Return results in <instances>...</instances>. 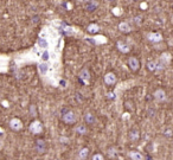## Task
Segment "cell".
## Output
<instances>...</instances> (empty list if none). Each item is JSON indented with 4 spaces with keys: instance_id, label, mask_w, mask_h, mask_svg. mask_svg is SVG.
Segmentation results:
<instances>
[{
    "instance_id": "6da1fadb",
    "label": "cell",
    "mask_w": 173,
    "mask_h": 160,
    "mask_svg": "<svg viewBox=\"0 0 173 160\" xmlns=\"http://www.w3.org/2000/svg\"><path fill=\"white\" fill-rule=\"evenodd\" d=\"M62 121L65 123V125H74L76 123L77 121V117H76V114L71 110V109H63L62 110Z\"/></svg>"
},
{
    "instance_id": "7a4b0ae2",
    "label": "cell",
    "mask_w": 173,
    "mask_h": 160,
    "mask_svg": "<svg viewBox=\"0 0 173 160\" xmlns=\"http://www.w3.org/2000/svg\"><path fill=\"white\" fill-rule=\"evenodd\" d=\"M29 129H30V132H31L32 134L38 135V134H40V133L43 132V125H42V122H40L39 120H33V121L30 123Z\"/></svg>"
},
{
    "instance_id": "3957f363",
    "label": "cell",
    "mask_w": 173,
    "mask_h": 160,
    "mask_svg": "<svg viewBox=\"0 0 173 160\" xmlns=\"http://www.w3.org/2000/svg\"><path fill=\"white\" fill-rule=\"evenodd\" d=\"M78 80L81 83H83L84 85H88L90 83V80H91V75H90V71L88 68H83L80 74H78Z\"/></svg>"
},
{
    "instance_id": "277c9868",
    "label": "cell",
    "mask_w": 173,
    "mask_h": 160,
    "mask_svg": "<svg viewBox=\"0 0 173 160\" xmlns=\"http://www.w3.org/2000/svg\"><path fill=\"white\" fill-rule=\"evenodd\" d=\"M127 64H128L129 69H130L132 71H134V73L139 71V70H140V67H141V63H140L139 58H138V57H135V56L129 57V58H128Z\"/></svg>"
},
{
    "instance_id": "5b68a950",
    "label": "cell",
    "mask_w": 173,
    "mask_h": 160,
    "mask_svg": "<svg viewBox=\"0 0 173 160\" xmlns=\"http://www.w3.org/2000/svg\"><path fill=\"white\" fill-rule=\"evenodd\" d=\"M153 98H154L158 103H163V102H166V100H167V94H166V91H165L164 89L159 88V89H157V90L153 92Z\"/></svg>"
},
{
    "instance_id": "8992f818",
    "label": "cell",
    "mask_w": 173,
    "mask_h": 160,
    "mask_svg": "<svg viewBox=\"0 0 173 160\" xmlns=\"http://www.w3.org/2000/svg\"><path fill=\"white\" fill-rule=\"evenodd\" d=\"M103 81H104L106 85H108V87H113V85L116 83L117 77H116V75H115L113 71H109V73H107V74L104 75Z\"/></svg>"
},
{
    "instance_id": "52a82bcc",
    "label": "cell",
    "mask_w": 173,
    "mask_h": 160,
    "mask_svg": "<svg viewBox=\"0 0 173 160\" xmlns=\"http://www.w3.org/2000/svg\"><path fill=\"white\" fill-rule=\"evenodd\" d=\"M128 140L130 141V142H133V144H135V142H138L139 140H140V131L138 129V128H132L129 132H128Z\"/></svg>"
},
{
    "instance_id": "ba28073f",
    "label": "cell",
    "mask_w": 173,
    "mask_h": 160,
    "mask_svg": "<svg viewBox=\"0 0 173 160\" xmlns=\"http://www.w3.org/2000/svg\"><path fill=\"white\" fill-rule=\"evenodd\" d=\"M147 39L153 44H158L163 42V34L160 32H151L147 34Z\"/></svg>"
},
{
    "instance_id": "9c48e42d",
    "label": "cell",
    "mask_w": 173,
    "mask_h": 160,
    "mask_svg": "<svg viewBox=\"0 0 173 160\" xmlns=\"http://www.w3.org/2000/svg\"><path fill=\"white\" fill-rule=\"evenodd\" d=\"M10 127L12 131L14 132H19L20 129H23V121L18 117H13L11 121H10Z\"/></svg>"
},
{
    "instance_id": "30bf717a",
    "label": "cell",
    "mask_w": 173,
    "mask_h": 160,
    "mask_svg": "<svg viewBox=\"0 0 173 160\" xmlns=\"http://www.w3.org/2000/svg\"><path fill=\"white\" fill-rule=\"evenodd\" d=\"M116 48H117V50H119L120 52H122V54H128V52L130 51L129 45H128L127 43H125L123 40H117V42H116Z\"/></svg>"
},
{
    "instance_id": "8fae6325",
    "label": "cell",
    "mask_w": 173,
    "mask_h": 160,
    "mask_svg": "<svg viewBox=\"0 0 173 160\" xmlns=\"http://www.w3.org/2000/svg\"><path fill=\"white\" fill-rule=\"evenodd\" d=\"M34 148H36V151L38 153H44L46 151V142L43 139H38V140H36Z\"/></svg>"
},
{
    "instance_id": "7c38bea8",
    "label": "cell",
    "mask_w": 173,
    "mask_h": 160,
    "mask_svg": "<svg viewBox=\"0 0 173 160\" xmlns=\"http://www.w3.org/2000/svg\"><path fill=\"white\" fill-rule=\"evenodd\" d=\"M123 106H125V109H126L127 112H134V110L136 109L135 102H134V100H132V98L126 100V101L123 102Z\"/></svg>"
},
{
    "instance_id": "4fadbf2b",
    "label": "cell",
    "mask_w": 173,
    "mask_h": 160,
    "mask_svg": "<svg viewBox=\"0 0 173 160\" xmlns=\"http://www.w3.org/2000/svg\"><path fill=\"white\" fill-rule=\"evenodd\" d=\"M119 154V151H117V147L116 146H110L107 148V157L110 158V159H114L116 158Z\"/></svg>"
},
{
    "instance_id": "5bb4252c",
    "label": "cell",
    "mask_w": 173,
    "mask_h": 160,
    "mask_svg": "<svg viewBox=\"0 0 173 160\" xmlns=\"http://www.w3.org/2000/svg\"><path fill=\"white\" fill-rule=\"evenodd\" d=\"M89 154H90V150L88 147H83V148L80 150V152L77 154V158H78V160H86Z\"/></svg>"
},
{
    "instance_id": "9a60e30c",
    "label": "cell",
    "mask_w": 173,
    "mask_h": 160,
    "mask_svg": "<svg viewBox=\"0 0 173 160\" xmlns=\"http://www.w3.org/2000/svg\"><path fill=\"white\" fill-rule=\"evenodd\" d=\"M84 122L88 125H94L96 122V116L91 112H86L84 114Z\"/></svg>"
},
{
    "instance_id": "2e32d148",
    "label": "cell",
    "mask_w": 173,
    "mask_h": 160,
    "mask_svg": "<svg viewBox=\"0 0 173 160\" xmlns=\"http://www.w3.org/2000/svg\"><path fill=\"white\" fill-rule=\"evenodd\" d=\"M119 30H120L122 33H129V32L132 31V27H130V25H129L128 23L121 21V23L119 24Z\"/></svg>"
},
{
    "instance_id": "e0dca14e",
    "label": "cell",
    "mask_w": 173,
    "mask_h": 160,
    "mask_svg": "<svg viewBox=\"0 0 173 160\" xmlns=\"http://www.w3.org/2000/svg\"><path fill=\"white\" fill-rule=\"evenodd\" d=\"M128 157H129V159L130 160H144V158H145V157H144L140 152H138V151H129Z\"/></svg>"
},
{
    "instance_id": "ac0fdd59",
    "label": "cell",
    "mask_w": 173,
    "mask_h": 160,
    "mask_svg": "<svg viewBox=\"0 0 173 160\" xmlns=\"http://www.w3.org/2000/svg\"><path fill=\"white\" fill-rule=\"evenodd\" d=\"M75 132H76L77 134H80V135H86V134H88V128H86V125L80 123V125H77V126L75 127Z\"/></svg>"
},
{
    "instance_id": "d6986e66",
    "label": "cell",
    "mask_w": 173,
    "mask_h": 160,
    "mask_svg": "<svg viewBox=\"0 0 173 160\" xmlns=\"http://www.w3.org/2000/svg\"><path fill=\"white\" fill-rule=\"evenodd\" d=\"M97 6H98V4L95 1V0H88L86 1V11H89V12H94L96 8H97Z\"/></svg>"
},
{
    "instance_id": "ffe728a7",
    "label": "cell",
    "mask_w": 173,
    "mask_h": 160,
    "mask_svg": "<svg viewBox=\"0 0 173 160\" xmlns=\"http://www.w3.org/2000/svg\"><path fill=\"white\" fill-rule=\"evenodd\" d=\"M86 30H88V32L90 34H95V33H97L100 31V26L97 24H89L88 27H86Z\"/></svg>"
},
{
    "instance_id": "44dd1931",
    "label": "cell",
    "mask_w": 173,
    "mask_h": 160,
    "mask_svg": "<svg viewBox=\"0 0 173 160\" xmlns=\"http://www.w3.org/2000/svg\"><path fill=\"white\" fill-rule=\"evenodd\" d=\"M146 67H147V69H148L150 71H152V73H153V71H155V68H157V62H155V61H148Z\"/></svg>"
},
{
    "instance_id": "7402d4cb",
    "label": "cell",
    "mask_w": 173,
    "mask_h": 160,
    "mask_svg": "<svg viewBox=\"0 0 173 160\" xmlns=\"http://www.w3.org/2000/svg\"><path fill=\"white\" fill-rule=\"evenodd\" d=\"M38 69H39V73L44 75V74H46V71H48V69H49V65H48L46 63H42V64H39Z\"/></svg>"
},
{
    "instance_id": "603a6c76",
    "label": "cell",
    "mask_w": 173,
    "mask_h": 160,
    "mask_svg": "<svg viewBox=\"0 0 173 160\" xmlns=\"http://www.w3.org/2000/svg\"><path fill=\"white\" fill-rule=\"evenodd\" d=\"M30 115H32L33 117L37 116V107H36V104H33V103L30 106Z\"/></svg>"
},
{
    "instance_id": "cb8c5ba5",
    "label": "cell",
    "mask_w": 173,
    "mask_h": 160,
    "mask_svg": "<svg viewBox=\"0 0 173 160\" xmlns=\"http://www.w3.org/2000/svg\"><path fill=\"white\" fill-rule=\"evenodd\" d=\"M38 44H39L40 48H44V49L48 48V42H46L44 38H39V39H38Z\"/></svg>"
},
{
    "instance_id": "d4e9b609",
    "label": "cell",
    "mask_w": 173,
    "mask_h": 160,
    "mask_svg": "<svg viewBox=\"0 0 173 160\" xmlns=\"http://www.w3.org/2000/svg\"><path fill=\"white\" fill-rule=\"evenodd\" d=\"M91 160H104V157H103V154H101V153H95V154L91 157Z\"/></svg>"
},
{
    "instance_id": "484cf974",
    "label": "cell",
    "mask_w": 173,
    "mask_h": 160,
    "mask_svg": "<svg viewBox=\"0 0 173 160\" xmlns=\"http://www.w3.org/2000/svg\"><path fill=\"white\" fill-rule=\"evenodd\" d=\"M49 57H50L49 52H48V51H44V52H43V55H42V58H43V61H45V62H46V61L49 59Z\"/></svg>"
},
{
    "instance_id": "4316f807",
    "label": "cell",
    "mask_w": 173,
    "mask_h": 160,
    "mask_svg": "<svg viewBox=\"0 0 173 160\" xmlns=\"http://www.w3.org/2000/svg\"><path fill=\"white\" fill-rule=\"evenodd\" d=\"M107 98H108V100H114V98H115V95H114V92H113V91H109V92H107Z\"/></svg>"
},
{
    "instance_id": "83f0119b",
    "label": "cell",
    "mask_w": 173,
    "mask_h": 160,
    "mask_svg": "<svg viewBox=\"0 0 173 160\" xmlns=\"http://www.w3.org/2000/svg\"><path fill=\"white\" fill-rule=\"evenodd\" d=\"M59 141L63 142V144H70V139H67V138H64V137L59 138Z\"/></svg>"
},
{
    "instance_id": "f1b7e54d",
    "label": "cell",
    "mask_w": 173,
    "mask_h": 160,
    "mask_svg": "<svg viewBox=\"0 0 173 160\" xmlns=\"http://www.w3.org/2000/svg\"><path fill=\"white\" fill-rule=\"evenodd\" d=\"M171 133H172V131L169 128V129H166V131L164 132V135H165V137H167V138H171V135H172Z\"/></svg>"
},
{
    "instance_id": "f546056e",
    "label": "cell",
    "mask_w": 173,
    "mask_h": 160,
    "mask_svg": "<svg viewBox=\"0 0 173 160\" xmlns=\"http://www.w3.org/2000/svg\"><path fill=\"white\" fill-rule=\"evenodd\" d=\"M80 1H81V2H86L88 0H80Z\"/></svg>"
},
{
    "instance_id": "4dcf8cb0",
    "label": "cell",
    "mask_w": 173,
    "mask_h": 160,
    "mask_svg": "<svg viewBox=\"0 0 173 160\" xmlns=\"http://www.w3.org/2000/svg\"><path fill=\"white\" fill-rule=\"evenodd\" d=\"M108 1H109V2H113V1H114V0H108Z\"/></svg>"
}]
</instances>
